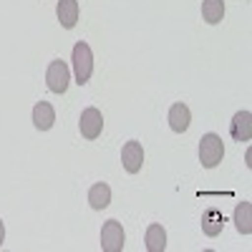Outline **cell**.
<instances>
[{"label": "cell", "instance_id": "cell-15", "mask_svg": "<svg viewBox=\"0 0 252 252\" xmlns=\"http://www.w3.org/2000/svg\"><path fill=\"white\" fill-rule=\"evenodd\" d=\"M235 224L240 235H250L252 232V204L250 202H240L235 207Z\"/></svg>", "mask_w": 252, "mask_h": 252}, {"label": "cell", "instance_id": "cell-7", "mask_svg": "<svg viewBox=\"0 0 252 252\" xmlns=\"http://www.w3.org/2000/svg\"><path fill=\"white\" fill-rule=\"evenodd\" d=\"M229 134L235 141H250L252 139V114L250 111H237L229 124Z\"/></svg>", "mask_w": 252, "mask_h": 252}, {"label": "cell", "instance_id": "cell-4", "mask_svg": "<svg viewBox=\"0 0 252 252\" xmlns=\"http://www.w3.org/2000/svg\"><path fill=\"white\" fill-rule=\"evenodd\" d=\"M78 129H81V136L86 139H98L101 131H103V116L96 106H89L81 111V119H78Z\"/></svg>", "mask_w": 252, "mask_h": 252}, {"label": "cell", "instance_id": "cell-10", "mask_svg": "<svg viewBox=\"0 0 252 252\" xmlns=\"http://www.w3.org/2000/svg\"><path fill=\"white\" fill-rule=\"evenodd\" d=\"M222 227H224V217H222L220 209H215V207L204 209V215H202V232L207 237H217L222 232Z\"/></svg>", "mask_w": 252, "mask_h": 252}, {"label": "cell", "instance_id": "cell-8", "mask_svg": "<svg viewBox=\"0 0 252 252\" xmlns=\"http://www.w3.org/2000/svg\"><path fill=\"white\" fill-rule=\"evenodd\" d=\"M53 124H56V109L48 101H38L33 106V126L38 131H48Z\"/></svg>", "mask_w": 252, "mask_h": 252}, {"label": "cell", "instance_id": "cell-14", "mask_svg": "<svg viewBox=\"0 0 252 252\" xmlns=\"http://www.w3.org/2000/svg\"><path fill=\"white\" fill-rule=\"evenodd\" d=\"M202 18L204 23L217 26L224 18V0H202Z\"/></svg>", "mask_w": 252, "mask_h": 252}, {"label": "cell", "instance_id": "cell-9", "mask_svg": "<svg viewBox=\"0 0 252 252\" xmlns=\"http://www.w3.org/2000/svg\"><path fill=\"white\" fill-rule=\"evenodd\" d=\"M56 15L61 20L63 28H73L78 23V15H81V8H78V0H58V8H56Z\"/></svg>", "mask_w": 252, "mask_h": 252}, {"label": "cell", "instance_id": "cell-6", "mask_svg": "<svg viewBox=\"0 0 252 252\" xmlns=\"http://www.w3.org/2000/svg\"><path fill=\"white\" fill-rule=\"evenodd\" d=\"M121 164L129 174H139L141 172V164H144V149L139 141H126L124 149H121Z\"/></svg>", "mask_w": 252, "mask_h": 252}, {"label": "cell", "instance_id": "cell-16", "mask_svg": "<svg viewBox=\"0 0 252 252\" xmlns=\"http://www.w3.org/2000/svg\"><path fill=\"white\" fill-rule=\"evenodd\" d=\"M3 242H5V224L0 220V247H3Z\"/></svg>", "mask_w": 252, "mask_h": 252}, {"label": "cell", "instance_id": "cell-2", "mask_svg": "<svg viewBox=\"0 0 252 252\" xmlns=\"http://www.w3.org/2000/svg\"><path fill=\"white\" fill-rule=\"evenodd\" d=\"M224 157V144L217 134H204L199 141V161L204 169H215Z\"/></svg>", "mask_w": 252, "mask_h": 252}, {"label": "cell", "instance_id": "cell-5", "mask_svg": "<svg viewBox=\"0 0 252 252\" xmlns=\"http://www.w3.org/2000/svg\"><path fill=\"white\" fill-rule=\"evenodd\" d=\"M68 81H71V76H68V66H66V63H63V61H51V66H48V71H46L48 89H51L53 94H66Z\"/></svg>", "mask_w": 252, "mask_h": 252}, {"label": "cell", "instance_id": "cell-11", "mask_svg": "<svg viewBox=\"0 0 252 252\" xmlns=\"http://www.w3.org/2000/svg\"><path fill=\"white\" fill-rule=\"evenodd\" d=\"M189 124H192V114H189V109L184 106V103H174V106L169 109V126L174 134H184L189 129Z\"/></svg>", "mask_w": 252, "mask_h": 252}, {"label": "cell", "instance_id": "cell-1", "mask_svg": "<svg viewBox=\"0 0 252 252\" xmlns=\"http://www.w3.org/2000/svg\"><path fill=\"white\" fill-rule=\"evenodd\" d=\"M73 73H76L78 86H86L94 73V53H91L89 43H83V40H78L73 46Z\"/></svg>", "mask_w": 252, "mask_h": 252}, {"label": "cell", "instance_id": "cell-13", "mask_svg": "<svg viewBox=\"0 0 252 252\" xmlns=\"http://www.w3.org/2000/svg\"><path fill=\"white\" fill-rule=\"evenodd\" d=\"M144 242H146V250L149 252H164L166 250V232L161 224H149L144 235Z\"/></svg>", "mask_w": 252, "mask_h": 252}, {"label": "cell", "instance_id": "cell-12", "mask_svg": "<svg viewBox=\"0 0 252 252\" xmlns=\"http://www.w3.org/2000/svg\"><path fill=\"white\" fill-rule=\"evenodd\" d=\"M89 204L94 209H106L111 204V187L106 182H98L89 189Z\"/></svg>", "mask_w": 252, "mask_h": 252}, {"label": "cell", "instance_id": "cell-3", "mask_svg": "<svg viewBox=\"0 0 252 252\" xmlns=\"http://www.w3.org/2000/svg\"><path fill=\"white\" fill-rule=\"evenodd\" d=\"M124 227L116 220H109L106 224L101 227V250L103 252H121L124 250Z\"/></svg>", "mask_w": 252, "mask_h": 252}]
</instances>
